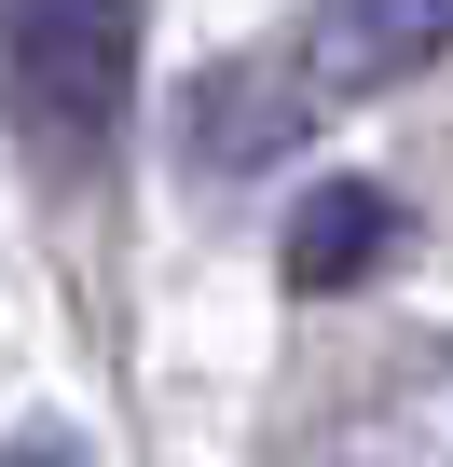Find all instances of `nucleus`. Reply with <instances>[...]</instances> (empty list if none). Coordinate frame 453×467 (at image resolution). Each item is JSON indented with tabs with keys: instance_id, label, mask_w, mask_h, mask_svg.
Segmentation results:
<instances>
[{
	"instance_id": "obj_1",
	"label": "nucleus",
	"mask_w": 453,
	"mask_h": 467,
	"mask_svg": "<svg viewBox=\"0 0 453 467\" xmlns=\"http://www.w3.org/2000/svg\"><path fill=\"white\" fill-rule=\"evenodd\" d=\"M439 56H453V0H316L275 56H220V69L179 83V165L192 179H262L330 110H357V97H385Z\"/></svg>"
},
{
	"instance_id": "obj_2",
	"label": "nucleus",
	"mask_w": 453,
	"mask_h": 467,
	"mask_svg": "<svg viewBox=\"0 0 453 467\" xmlns=\"http://www.w3.org/2000/svg\"><path fill=\"white\" fill-rule=\"evenodd\" d=\"M151 0H0V124L42 179H97L138 124Z\"/></svg>"
},
{
	"instance_id": "obj_3",
	"label": "nucleus",
	"mask_w": 453,
	"mask_h": 467,
	"mask_svg": "<svg viewBox=\"0 0 453 467\" xmlns=\"http://www.w3.org/2000/svg\"><path fill=\"white\" fill-rule=\"evenodd\" d=\"M398 248H412V206L385 179H303L289 192V234H275V275H289V303H344Z\"/></svg>"
},
{
	"instance_id": "obj_4",
	"label": "nucleus",
	"mask_w": 453,
	"mask_h": 467,
	"mask_svg": "<svg viewBox=\"0 0 453 467\" xmlns=\"http://www.w3.org/2000/svg\"><path fill=\"white\" fill-rule=\"evenodd\" d=\"M0 467H97V440H83V426H15Z\"/></svg>"
},
{
	"instance_id": "obj_5",
	"label": "nucleus",
	"mask_w": 453,
	"mask_h": 467,
	"mask_svg": "<svg viewBox=\"0 0 453 467\" xmlns=\"http://www.w3.org/2000/svg\"><path fill=\"white\" fill-rule=\"evenodd\" d=\"M344 467H357V453H344Z\"/></svg>"
}]
</instances>
